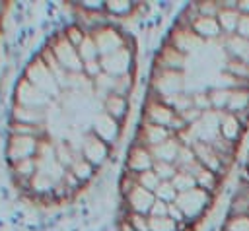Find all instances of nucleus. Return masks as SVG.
Here are the masks:
<instances>
[{
  "label": "nucleus",
  "instance_id": "2",
  "mask_svg": "<svg viewBox=\"0 0 249 231\" xmlns=\"http://www.w3.org/2000/svg\"><path fill=\"white\" fill-rule=\"evenodd\" d=\"M220 231H249V151Z\"/></svg>",
  "mask_w": 249,
  "mask_h": 231
},
{
  "label": "nucleus",
  "instance_id": "1",
  "mask_svg": "<svg viewBox=\"0 0 249 231\" xmlns=\"http://www.w3.org/2000/svg\"><path fill=\"white\" fill-rule=\"evenodd\" d=\"M249 132V2H200L158 74L130 210L142 231H189L222 190Z\"/></svg>",
  "mask_w": 249,
  "mask_h": 231
}]
</instances>
